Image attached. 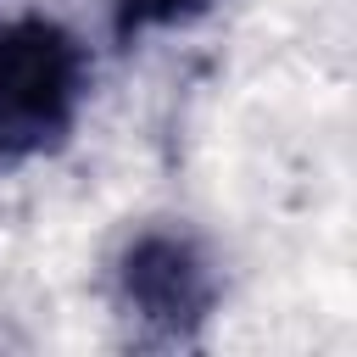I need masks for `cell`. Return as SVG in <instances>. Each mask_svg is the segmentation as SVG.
<instances>
[{
    "label": "cell",
    "mask_w": 357,
    "mask_h": 357,
    "mask_svg": "<svg viewBox=\"0 0 357 357\" xmlns=\"http://www.w3.org/2000/svg\"><path fill=\"white\" fill-rule=\"evenodd\" d=\"M89 89V56L45 11L0 17V156H33L67 139Z\"/></svg>",
    "instance_id": "6da1fadb"
},
{
    "label": "cell",
    "mask_w": 357,
    "mask_h": 357,
    "mask_svg": "<svg viewBox=\"0 0 357 357\" xmlns=\"http://www.w3.org/2000/svg\"><path fill=\"white\" fill-rule=\"evenodd\" d=\"M117 284H123V301L139 312V324H151L162 335H190L218 301L212 262L201 257V245L190 234H173V229L139 234L123 251Z\"/></svg>",
    "instance_id": "7a4b0ae2"
},
{
    "label": "cell",
    "mask_w": 357,
    "mask_h": 357,
    "mask_svg": "<svg viewBox=\"0 0 357 357\" xmlns=\"http://www.w3.org/2000/svg\"><path fill=\"white\" fill-rule=\"evenodd\" d=\"M212 0H117V39H139L151 28H184Z\"/></svg>",
    "instance_id": "3957f363"
}]
</instances>
